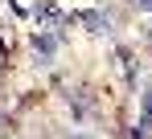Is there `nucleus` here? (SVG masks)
<instances>
[{
	"label": "nucleus",
	"mask_w": 152,
	"mask_h": 139,
	"mask_svg": "<svg viewBox=\"0 0 152 139\" xmlns=\"http://www.w3.org/2000/svg\"><path fill=\"white\" fill-rule=\"evenodd\" d=\"M78 21H82V25H91V33H107V29H111V21L103 17L99 8H91V12H78Z\"/></svg>",
	"instance_id": "1"
},
{
	"label": "nucleus",
	"mask_w": 152,
	"mask_h": 139,
	"mask_svg": "<svg viewBox=\"0 0 152 139\" xmlns=\"http://www.w3.org/2000/svg\"><path fill=\"white\" fill-rule=\"evenodd\" d=\"M53 45H58V37H50V33H37V37H33V49H37L41 57H50Z\"/></svg>",
	"instance_id": "2"
},
{
	"label": "nucleus",
	"mask_w": 152,
	"mask_h": 139,
	"mask_svg": "<svg viewBox=\"0 0 152 139\" xmlns=\"http://www.w3.org/2000/svg\"><path fill=\"white\" fill-rule=\"evenodd\" d=\"M132 4H140V8H152V0H132Z\"/></svg>",
	"instance_id": "3"
},
{
	"label": "nucleus",
	"mask_w": 152,
	"mask_h": 139,
	"mask_svg": "<svg viewBox=\"0 0 152 139\" xmlns=\"http://www.w3.org/2000/svg\"><path fill=\"white\" fill-rule=\"evenodd\" d=\"M0 62H4V45H0Z\"/></svg>",
	"instance_id": "4"
}]
</instances>
